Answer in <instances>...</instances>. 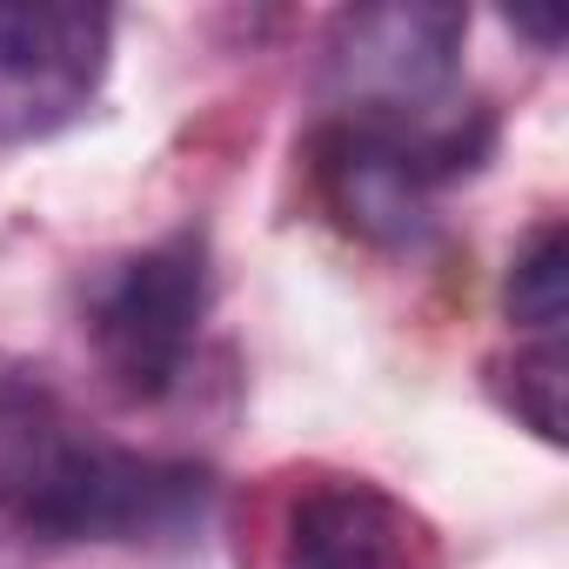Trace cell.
<instances>
[{"mask_svg":"<svg viewBox=\"0 0 569 569\" xmlns=\"http://www.w3.org/2000/svg\"><path fill=\"white\" fill-rule=\"evenodd\" d=\"M208 476L94 436L61 389L0 369V522L34 542H141L201 516Z\"/></svg>","mask_w":569,"mask_h":569,"instance_id":"cell-1","label":"cell"},{"mask_svg":"<svg viewBox=\"0 0 569 569\" xmlns=\"http://www.w3.org/2000/svg\"><path fill=\"white\" fill-rule=\"evenodd\" d=\"M469 41V14L442 0H396L356 8L329 28V94L342 121L422 134L456 114V54Z\"/></svg>","mask_w":569,"mask_h":569,"instance_id":"cell-2","label":"cell"},{"mask_svg":"<svg viewBox=\"0 0 569 569\" xmlns=\"http://www.w3.org/2000/svg\"><path fill=\"white\" fill-rule=\"evenodd\" d=\"M208 316V241L168 234L114 261L88 296V342L121 396L154 402L188 376L194 336Z\"/></svg>","mask_w":569,"mask_h":569,"instance_id":"cell-3","label":"cell"},{"mask_svg":"<svg viewBox=\"0 0 569 569\" xmlns=\"http://www.w3.org/2000/svg\"><path fill=\"white\" fill-rule=\"evenodd\" d=\"M108 8L0 0V148L48 141L88 114L108 74Z\"/></svg>","mask_w":569,"mask_h":569,"instance_id":"cell-4","label":"cell"},{"mask_svg":"<svg viewBox=\"0 0 569 569\" xmlns=\"http://www.w3.org/2000/svg\"><path fill=\"white\" fill-rule=\"evenodd\" d=\"M316 181H322V201L336 208V221L362 241H382V248L416 241L429 228V194L442 188L402 134L369 128V121L322 128Z\"/></svg>","mask_w":569,"mask_h":569,"instance_id":"cell-5","label":"cell"},{"mask_svg":"<svg viewBox=\"0 0 569 569\" xmlns=\"http://www.w3.org/2000/svg\"><path fill=\"white\" fill-rule=\"evenodd\" d=\"M281 569H429V529L382 482L329 476L296 496Z\"/></svg>","mask_w":569,"mask_h":569,"instance_id":"cell-6","label":"cell"},{"mask_svg":"<svg viewBox=\"0 0 569 569\" xmlns=\"http://www.w3.org/2000/svg\"><path fill=\"white\" fill-rule=\"evenodd\" d=\"M562 316H569V234L549 221L509 268V322L529 329L536 342H562Z\"/></svg>","mask_w":569,"mask_h":569,"instance_id":"cell-7","label":"cell"},{"mask_svg":"<svg viewBox=\"0 0 569 569\" xmlns=\"http://www.w3.org/2000/svg\"><path fill=\"white\" fill-rule=\"evenodd\" d=\"M509 402L542 442H562V342H536L529 356H516Z\"/></svg>","mask_w":569,"mask_h":569,"instance_id":"cell-8","label":"cell"},{"mask_svg":"<svg viewBox=\"0 0 569 569\" xmlns=\"http://www.w3.org/2000/svg\"><path fill=\"white\" fill-rule=\"evenodd\" d=\"M516 28H529L542 48H556V41H562V21H556V14H516Z\"/></svg>","mask_w":569,"mask_h":569,"instance_id":"cell-9","label":"cell"}]
</instances>
